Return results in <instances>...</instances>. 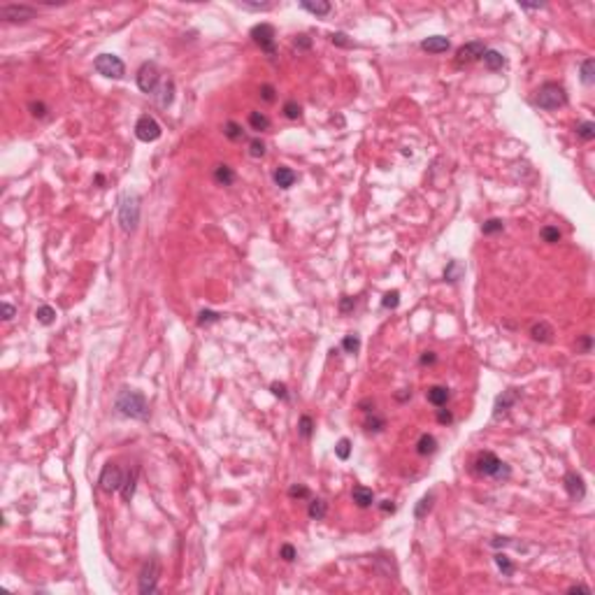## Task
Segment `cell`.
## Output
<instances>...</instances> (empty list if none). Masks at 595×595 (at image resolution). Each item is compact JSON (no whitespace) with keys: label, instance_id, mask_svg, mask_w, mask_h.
I'll use <instances>...</instances> for the list:
<instances>
[{"label":"cell","instance_id":"1","mask_svg":"<svg viewBox=\"0 0 595 595\" xmlns=\"http://www.w3.org/2000/svg\"><path fill=\"white\" fill-rule=\"evenodd\" d=\"M114 407L119 414L128 416V419H137V421H145L149 416V405H147V398L142 395L135 388H121L116 393Z\"/></svg>","mask_w":595,"mask_h":595},{"label":"cell","instance_id":"2","mask_svg":"<svg viewBox=\"0 0 595 595\" xmlns=\"http://www.w3.org/2000/svg\"><path fill=\"white\" fill-rule=\"evenodd\" d=\"M474 470L481 474V477H489L495 481H507L512 477V470L507 463L498 458L493 451H481L477 458H474Z\"/></svg>","mask_w":595,"mask_h":595},{"label":"cell","instance_id":"3","mask_svg":"<svg viewBox=\"0 0 595 595\" xmlns=\"http://www.w3.org/2000/svg\"><path fill=\"white\" fill-rule=\"evenodd\" d=\"M140 195L133 191H123L119 195V223L123 232H133L140 223Z\"/></svg>","mask_w":595,"mask_h":595},{"label":"cell","instance_id":"4","mask_svg":"<svg viewBox=\"0 0 595 595\" xmlns=\"http://www.w3.org/2000/svg\"><path fill=\"white\" fill-rule=\"evenodd\" d=\"M532 102H535L539 110L553 112V110H558V107H563L567 102V93H565V88H563L561 84L547 82V84H542V86L535 91Z\"/></svg>","mask_w":595,"mask_h":595},{"label":"cell","instance_id":"5","mask_svg":"<svg viewBox=\"0 0 595 595\" xmlns=\"http://www.w3.org/2000/svg\"><path fill=\"white\" fill-rule=\"evenodd\" d=\"M158 576H160V561L156 556H151L149 561H145L140 570V579H137V588L142 595H151L158 590Z\"/></svg>","mask_w":595,"mask_h":595},{"label":"cell","instance_id":"6","mask_svg":"<svg viewBox=\"0 0 595 595\" xmlns=\"http://www.w3.org/2000/svg\"><path fill=\"white\" fill-rule=\"evenodd\" d=\"M93 68H96L98 75H102V77H107V79H121L123 75H126L123 61L119 56H114V53H100V56L93 61Z\"/></svg>","mask_w":595,"mask_h":595},{"label":"cell","instance_id":"7","mask_svg":"<svg viewBox=\"0 0 595 595\" xmlns=\"http://www.w3.org/2000/svg\"><path fill=\"white\" fill-rule=\"evenodd\" d=\"M137 86H140L142 93H149V96H154V93L158 91L160 70L154 61H147V63L140 65V70H137Z\"/></svg>","mask_w":595,"mask_h":595},{"label":"cell","instance_id":"8","mask_svg":"<svg viewBox=\"0 0 595 595\" xmlns=\"http://www.w3.org/2000/svg\"><path fill=\"white\" fill-rule=\"evenodd\" d=\"M123 479H126V477H123L121 467L114 465V463H107L105 467H102V472H100L98 484H100V489L105 491V493H116V491H121Z\"/></svg>","mask_w":595,"mask_h":595},{"label":"cell","instance_id":"9","mask_svg":"<svg viewBox=\"0 0 595 595\" xmlns=\"http://www.w3.org/2000/svg\"><path fill=\"white\" fill-rule=\"evenodd\" d=\"M160 123L156 121L154 116H149V114H142L140 119H137V123H135V135H137V140L140 142H156L160 137Z\"/></svg>","mask_w":595,"mask_h":595},{"label":"cell","instance_id":"10","mask_svg":"<svg viewBox=\"0 0 595 595\" xmlns=\"http://www.w3.org/2000/svg\"><path fill=\"white\" fill-rule=\"evenodd\" d=\"M35 7L30 5H3L0 7V19L10 21V24H26V21L35 19Z\"/></svg>","mask_w":595,"mask_h":595},{"label":"cell","instance_id":"11","mask_svg":"<svg viewBox=\"0 0 595 595\" xmlns=\"http://www.w3.org/2000/svg\"><path fill=\"white\" fill-rule=\"evenodd\" d=\"M251 40L267 53V56H275V28L270 24H258L251 28Z\"/></svg>","mask_w":595,"mask_h":595},{"label":"cell","instance_id":"12","mask_svg":"<svg viewBox=\"0 0 595 595\" xmlns=\"http://www.w3.org/2000/svg\"><path fill=\"white\" fill-rule=\"evenodd\" d=\"M484 51H486V44L479 42V40H472V42L463 44V47L456 51V65L463 68V65L474 63V61H479V58L484 56Z\"/></svg>","mask_w":595,"mask_h":595},{"label":"cell","instance_id":"13","mask_svg":"<svg viewBox=\"0 0 595 595\" xmlns=\"http://www.w3.org/2000/svg\"><path fill=\"white\" fill-rule=\"evenodd\" d=\"M518 398H521V391H518V388H507V391H502L498 398H495V405H493V419H495V421H500V419H502V416L507 414L514 405H516Z\"/></svg>","mask_w":595,"mask_h":595},{"label":"cell","instance_id":"14","mask_svg":"<svg viewBox=\"0 0 595 595\" xmlns=\"http://www.w3.org/2000/svg\"><path fill=\"white\" fill-rule=\"evenodd\" d=\"M563 486H565L567 495H570L572 500H581L586 495V484H584V477L576 472H567L565 477H563Z\"/></svg>","mask_w":595,"mask_h":595},{"label":"cell","instance_id":"15","mask_svg":"<svg viewBox=\"0 0 595 595\" xmlns=\"http://www.w3.org/2000/svg\"><path fill=\"white\" fill-rule=\"evenodd\" d=\"M421 49L428 53H444L451 49V42L446 38H442V35H430V38H426L421 42Z\"/></svg>","mask_w":595,"mask_h":595},{"label":"cell","instance_id":"16","mask_svg":"<svg viewBox=\"0 0 595 595\" xmlns=\"http://www.w3.org/2000/svg\"><path fill=\"white\" fill-rule=\"evenodd\" d=\"M272 179H275V184L279 186V189H291V186L295 184V179H298V174H295L291 168H286V165H279V168L275 170V174H272Z\"/></svg>","mask_w":595,"mask_h":595},{"label":"cell","instance_id":"17","mask_svg":"<svg viewBox=\"0 0 595 595\" xmlns=\"http://www.w3.org/2000/svg\"><path fill=\"white\" fill-rule=\"evenodd\" d=\"M351 498L360 509H365V507H370V504H374V491L368 489V486H353Z\"/></svg>","mask_w":595,"mask_h":595},{"label":"cell","instance_id":"18","mask_svg":"<svg viewBox=\"0 0 595 595\" xmlns=\"http://www.w3.org/2000/svg\"><path fill=\"white\" fill-rule=\"evenodd\" d=\"M426 398H428V402H430V405L444 407L446 402H449L451 393H449V388H446V386H430V388L426 391Z\"/></svg>","mask_w":595,"mask_h":595},{"label":"cell","instance_id":"19","mask_svg":"<svg viewBox=\"0 0 595 595\" xmlns=\"http://www.w3.org/2000/svg\"><path fill=\"white\" fill-rule=\"evenodd\" d=\"M154 98H156V102H158L160 107H170L172 105V98H174V82H163L158 86V91L154 93Z\"/></svg>","mask_w":595,"mask_h":595},{"label":"cell","instance_id":"20","mask_svg":"<svg viewBox=\"0 0 595 595\" xmlns=\"http://www.w3.org/2000/svg\"><path fill=\"white\" fill-rule=\"evenodd\" d=\"M481 61H484L486 70H491V73H498V70H502V65H504V56L500 51H495V49H486Z\"/></svg>","mask_w":595,"mask_h":595},{"label":"cell","instance_id":"21","mask_svg":"<svg viewBox=\"0 0 595 595\" xmlns=\"http://www.w3.org/2000/svg\"><path fill=\"white\" fill-rule=\"evenodd\" d=\"M137 474H140V470H137V467H133L131 472L126 474V479H123V486H121V498H123V502H131V500H133V495H135Z\"/></svg>","mask_w":595,"mask_h":595},{"label":"cell","instance_id":"22","mask_svg":"<svg viewBox=\"0 0 595 595\" xmlns=\"http://www.w3.org/2000/svg\"><path fill=\"white\" fill-rule=\"evenodd\" d=\"M530 337L535 339V342H551V339H553V328L549 323H544V321H539V323H535L530 328Z\"/></svg>","mask_w":595,"mask_h":595},{"label":"cell","instance_id":"23","mask_svg":"<svg viewBox=\"0 0 595 595\" xmlns=\"http://www.w3.org/2000/svg\"><path fill=\"white\" fill-rule=\"evenodd\" d=\"M437 451V440L432 435H428V432H423L421 437H419V442H416V454L419 456H432Z\"/></svg>","mask_w":595,"mask_h":595},{"label":"cell","instance_id":"24","mask_svg":"<svg viewBox=\"0 0 595 595\" xmlns=\"http://www.w3.org/2000/svg\"><path fill=\"white\" fill-rule=\"evenodd\" d=\"M214 179H217V184H221V186H230L232 182H235V170L226 163L217 165V168H214Z\"/></svg>","mask_w":595,"mask_h":595},{"label":"cell","instance_id":"25","mask_svg":"<svg viewBox=\"0 0 595 595\" xmlns=\"http://www.w3.org/2000/svg\"><path fill=\"white\" fill-rule=\"evenodd\" d=\"M463 275H465V265L460 261H449V265L444 267V281H449V284L460 281Z\"/></svg>","mask_w":595,"mask_h":595},{"label":"cell","instance_id":"26","mask_svg":"<svg viewBox=\"0 0 595 595\" xmlns=\"http://www.w3.org/2000/svg\"><path fill=\"white\" fill-rule=\"evenodd\" d=\"M302 10H307L310 14H316V16H326L330 12V3H326V0H302L300 3Z\"/></svg>","mask_w":595,"mask_h":595},{"label":"cell","instance_id":"27","mask_svg":"<svg viewBox=\"0 0 595 595\" xmlns=\"http://www.w3.org/2000/svg\"><path fill=\"white\" fill-rule=\"evenodd\" d=\"M432 504H435V493H426L419 502H416V509H414V516L421 521V518H426L428 514H430Z\"/></svg>","mask_w":595,"mask_h":595},{"label":"cell","instance_id":"28","mask_svg":"<svg viewBox=\"0 0 595 595\" xmlns=\"http://www.w3.org/2000/svg\"><path fill=\"white\" fill-rule=\"evenodd\" d=\"M579 75H581V82H584L586 86H593V84H595V61H593V58L581 61Z\"/></svg>","mask_w":595,"mask_h":595},{"label":"cell","instance_id":"29","mask_svg":"<svg viewBox=\"0 0 595 595\" xmlns=\"http://www.w3.org/2000/svg\"><path fill=\"white\" fill-rule=\"evenodd\" d=\"M307 514H310V518H314V521H321V518H326V514H328V502L321 498H314L310 502Z\"/></svg>","mask_w":595,"mask_h":595},{"label":"cell","instance_id":"30","mask_svg":"<svg viewBox=\"0 0 595 595\" xmlns=\"http://www.w3.org/2000/svg\"><path fill=\"white\" fill-rule=\"evenodd\" d=\"M363 426H365V430H370V432H382L384 428H386V419L379 416V414H374V411H370V414L365 416Z\"/></svg>","mask_w":595,"mask_h":595},{"label":"cell","instance_id":"31","mask_svg":"<svg viewBox=\"0 0 595 595\" xmlns=\"http://www.w3.org/2000/svg\"><path fill=\"white\" fill-rule=\"evenodd\" d=\"M312 432H314V421H312V416L302 414L300 421H298V435H300L302 440H310Z\"/></svg>","mask_w":595,"mask_h":595},{"label":"cell","instance_id":"32","mask_svg":"<svg viewBox=\"0 0 595 595\" xmlns=\"http://www.w3.org/2000/svg\"><path fill=\"white\" fill-rule=\"evenodd\" d=\"M249 126H251L254 131H267V128H270V119H267L265 114H261V112H251V114H249Z\"/></svg>","mask_w":595,"mask_h":595},{"label":"cell","instance_id":"33","mask_svg":"<svg viewBox=\"0 0 595 595\" xmlns=\"http://www.w3.org/2000/svg\"><path fill=\"white\" fill-rule=\"evenodd\" d=\"M35 316H38V321H40L42 326H51L53 321H56V310H53V307H49V305H42V307H38Z\"/></svg>","mask_w":595,"mask_h":595},{"label":"cell","instance_id":"34","mask_svg":"<svg viewBox=\"0 0 595 595\" xmlns=\"http://www.w3.org/2000/svg\"><path fill=\"white\" fill-rule=\"evenodd\" d=\"M539 237H542L547 244H558V242H561V237H563V232L558 230L556 226H544L542 230H539Z\"/></svg>","mask_w":595,"mask_h":595},{"label":"cell","instance_id":"35","mask_svg":"<svg viewBox=\"0 0 595 595\" xmlns=\"http://www.w3.org/2000/svg\"><path fill=\"white\" fill-rule=\"evenodd\" d=\"M223 135H226L228 140L237 142V140H242V137H244V131H242V126H240V123L226 121V126H223Z\"/></svg>","mask_w":595,"mask_h":595},{"label":"cell","instance_id":"36","mask_svg":"<svg viewBox=\"0 0 595 595\" xmlns=\"http://www.w3.org/2000/svg\"><path fill=\"white\" fill-rule=\"evenodd\" d=\"M495 565H498V570L502 572L504 576H512V574H514V563L509 561L507 553H495Z\"/></svg>","mask_w":595,"mask_h":595},{"label":"cell","instance_id":"37","mask_svg":"<svg viewBox=\"0 0 595 595\" xmlns=\"http://www.w3.org/2000/svg\"><path fill=\"white\" fill-rule=\"evenodd\" d=\"M576 135L581 137V140L590 142L595 137V123L593 121H581L579 126H576Z\"/></svg>","mask_w":595,"mask_h":595},{"label":"cell","instance_id":"38","mask_svg":"<svg viewBox=\"0 0 595 595\" xmlns=\"http://www.w3.org/2000/svg\"><path fill=\"white\" fill-rule=\"evenodd\" d=\"M398 305H400V291H388V293H384V300H382L384 310H398Z\"/></svg>","mask_w":595,"mask_h":595},{"label":"cell","instance_id":"39","mask_svg":"<svg viewBox=\"0 0 595 595\" xmlns=\"http://www.w3.org/2000/svg\"><path fill=\"white\" fill-rule=\"evenodd\" d=\"M504 223L502 219H489V221H484V226H481V232L484 235H495V232H502Z\"/></svg>","mask_w":595,"mask_h":595},{"label":"cell","instance_id":"40","mask_svg":"<svg viewBox=\"0 0 595 595\" xmlns=\"http://www.w3.org/2000/svg\"><path fill=\"white\" fill-rule=\"evenodd\" d=\"M284 116H286V119H291V121H295V119H300V116H302V107L298 105L295 100H289L284 105Z\"/></svg>","mask_w":595,"mask_h":595},{"label":"cell","instance_id":"41","mask_svg":"<svg viewBox=\"0 0 595 595\" xmlns=\"http://www.w3.org/2000/svg\"><path fill=\"white\" fill-rule=\"evenodd\" d=\"M335 456H337L339 460H347L349 456H351V442H349L347 437H342V440L335 444Z\"/></svg>","mask_w":595,"mask_h":595},{"label":"cell","instance_id":"42","mask_svg":"<svg viewBox=\"0 0 595 595\" xmlns=\"http://www.w3.org/2000/svg\"><path fill=\"white\" fill-rule=\"evenodd\" d=\"M342 349L344 351H349V353H356L360 349V339H358V335H347V337L342 339Z\"/></svg>","mask_w":595,"mask_h":595},{"label":"cell","instance_id":"43","mask_svg":"<svg viewBox=\"0 0 595 595\" xmlns=\"http://www.w3.org/2000/svg\"><path fill=\"white\" fill-rule=\"evenodd\" d=\"M221 319V314H217V312L212 310H203L198 314V326H209V323H217V321Z\"/></svg>","mask_w":595,"mask_h":595},{"label":"cell","instance_id":"44","mask_svg":"<svg viewBox=\"0 0 595 595\" xmlns=\"http://www.w3.org/2000/svg\"><path fill=\"white\" fill-rule=\"evenodd\" d=\"M249 154H251L254 158H263V156H265V142L258 140V137L251 140L249 142Z\"/></svg>","mask_w":595,"mask_h":595},{"label":"cell","instance_id":"45","mask_svg":"<svg viewBox=\"0 0 595 595\" xmlns=\"http://www.w3.org/2000/svg\"><path fill=\"white\" fill-rule=\"evenodd\" d=\"M310 495H312L310 489H307V486H302V484H293V486L289 489V498H293V500H295V498L302 500V498H310Z\"/></svg>","mask_w":595,"mask_h":595},{"label":"cell","instance_id":"46","mask_svg":"<svg viewBox=\"0 0 595 595\" xmlns=\"http://www.w3.org/2000/svg\"><path fill=\"white\" fill-rule=\"evenodd\" d=\"M237 7L249 10V12H265L272 7V3H237Z\"/></svg>","mask_w":595,"mask_h":595},{"label":"cell","instance_id":"47","mask_svg":"<svg viewBox=\"0 0 595 595\" xmlns=\"http://www.w3.org/2000/svg\"><path fill=\"white\" fill-rule=\"evenodd\" d=\"M28 107H30V114H33L35 119H44V116H47V112H49V107L44 105V102H35V100H33Z\"/></svg>","mask_w":595,"mask_h":595},{"label":"cell","instance_id":"48","mask_svg":"<svg viewBox=\"0 0 595 595\" xmlns=\"http://www.w3.org/2000/svg\"><path fill=\"white\" fill-rule=\"evenodd\" d=\"M330 42H333L335 47H344V49L351 47V44H353L351 40L347 38V33H333V35H330Z\"/></svg>","mask_w":595,"mask_h":595},{"label":"cell","instance_id":"49","mask_svg":"<svg viewBox=\"0 0 595 595\" xmlns=\"http://www.w3.org/2000/svg\"><path fill=\"white\" fill-rule=\"evenodd\" d=\"M356 310V298H351V295H344L342 300H339V312L342 314H349V312Z\"/></svg>","mask_w":595,"mask_h":595},{"label":"cell","instance_id":"50","mask_svg":"<svg viewBox=\"0 0 595 595\" xmlns=\"http://www.w3.org/2000/svg\"><path fill=\"white\" fill-rule=\"evenodd\" d=\"M293 47L298 49V51H307V49H312V38H307V35H298V38L293 40Z\"/></svg>","mask_w":595,"mask_h":595},{"label":"cell","instance_id":"51","mask_svg":"<svg viewBox=\"0 0 595 595\" xmlns=\"http://www.w3.org/2000/svg\"><path fill=\"white\" fill-rule=\"evenodd\" d=\"M270 391H272V395L281 398V400H286V398H289V388H286V384L272 382V384H270Z\"/></svg>","mask_w":595,"mask_h":595},{"label":"cell","instance_id":"52","mask_svg":"<svg viewBox=\"0 0 595 595\" xmlns=\"http://www.w3.org/2000/svg\"><path fill=\"white\" fill-rule=\"evenodd\" d=\"M279 558H284L286 563H291V561H295V558H298V553H295V549L291 547V544H284V547L279 549Z\"/></svg>","mask_w":595,"mask_h":595},{"label":"cell","instance_id":"53","mask_svg":"<svg viewBox=\"0 0 595 595\" xmlns=\"http://www.w3.org/2000/svg\"><path fill=\"white\" fill-rule=\"evenodd\" d=\"M258 93H261V98H263L265 102H275V98H277V96H275V86H270V84H263Z\"/></svg>","mask_w":595,"mask_h":595},{"label":"cell","instance_id":"54","mask_svg":"<svg viewBox=\"0 0 595 595\" xmlns=\"http://www.w3.org/2000/svg\"><path fill=\"white\" fill-rule=\"evenodd\" d=\"M437 421H440L442 426H449V423H454V414H451L449 409H437Z\"/></svg>","mask_w":595,"mask_h":595},{"label":"cell","instance_id":"55","mask_svg":"<svg viewBox=\"0 0 595 595\" xmlns=\"http://www.w3.org/2000/svg\"><path fill=\"white\" fill-rule=\"evenodd\" d=\"M358 409L365 411V414L374 411V400H372V398H365V400H360V402H358Z\"/></svg>","mask_w":595,"mask_h":595},{"label":"cell","instance_id":"56","mask_svg":"<svg viewBox=\"0 0 595 595\" xmlns=\"http://www.w3.org/2000/svg\"><path fill=\"white\" fill-rule=\"evenodd\" d=\"M14 314H16L14 307H12L10 302H3V319H5V321H12V319H14Z\"/></svg>","mask_w":595,"mask_h":595},{"label":"cell","instance_id":"57","mask_svg":"<svg viewBox=\"0 0 595 595\" xmlns=\"http://www.w3.org/2000/svg\"><path fill=\"white\" fill-rule=\"evenodd\" d=\"M590 347H593V339H590V335H584V337L579 339V349H581V351L588 353V351H590Z\"/></svg>","mask_w":595,"mask_h":595},{"label":"cell","instance_id":"58","mask_svg":"<svg viewBox=\"0 0 595 595\" xmlns=\"http://www.w3.org/2000/svg\"><path fill=\"white\" fill-rule=\"evenodd\" d=\"M379 509H382L384 514H393L395 512V504H393V500H382V502H379Z\"/></svg>","mask_w":595,"mask_h":595},{"label":"cell","instance_id":"59","mask_svg":"<svg viewBox=\"0 0 595 595\" xmlns=\"http://www.w3.org/2000/svg\"><path fill=\"white\" fill-rule=\"evenodd\" d=\"M437 360V356H435V351H426L421 356V365H432Z\"/></svg>","mask_w":595,"mask_h":595},{"label":"cell","instance_id":"60","mask_svg":"<svg viewBox=\"0 0 595 595\" xmlns=\"http://www.w3.org/2000/svg\"><path fill=\"white\" fill-rule=\"evenodd\" d=\"M509 544H512V542H509L507 537H493V539H491V547H495V549H500V547H509Z\"/></svg>","mask_w":595,"mask_h":595},{"label":"cell","instance_id":"61","mask_svg":"<svg viewBox=\"0 0 595 595\" xmlns=\"http://www.w3.org/2000/svg\"><path fill=\"white\" fill-rule=\"evenodd\" d=\"M576 590H581V593H590V588H588V586H581V584H576V586H570V593H576Z\"/></svg>","mask_w":595,"mask_h":595},{"label":"cell","instance_id":"62","mask_svg":"<svg viewBox=\"0 0 595 595\" xmlns=\"http://www.w3.org/2000/svg\"><path fill=\"white\" fill-rule=\"evenodd\" d=\"M96 184H100V186L105 184V177H102V174H96Z\"/></svg>","mask_w":595,"mask_h":595}]
</instances>
